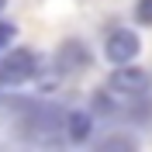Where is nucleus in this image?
Returning a JSON list of instances; mask_svg holds the SVG:
<instances>
[{"label": "nucleus", "mask_w": 152, "mask_h": 152, "mask_svg": "<svg viewBox=\"0 0 152 152\" xmlns=\"http://www.w3.org/2000/svg\"><path fill=\"white\" fill-rule=\"evenodd\" d=\"M149 86H152V76L135 62H118V69L107 76V90H114L121 97H142L149 94Z\"/></svg>", "instance_id": "nucleus-1"}, {"label": "nucleus", "mask_w": 152, "mask_h": 152, "mask_svg": "<svg viewBox=\"0 0 152 152\" xmlns=\"http://www.w3.org/2000/svg\"><path fill=\"white\" fill-rule=\"evenodd\" d=\"M38 76V56L31 48H10L0 59V80L4 83H28Z\"/></svg>", "instance_id": "nucleus-2"}, {"label": "nucleus", "mask_w": 152, "mask_h": 152, "mask_svg": "<svg viewBox=\"0 0 152 152\" xmlns=\"http://www.w3.org/2000/svg\"><path fill=\"white\" fill-rule=\"evenodd\" d=\"M138 48H142V42L132 28H114L104 42V56H107V62L118 66V62H132L138 56Z\"/></svg>", "instance_id": "nucleus-3"}, {"label": "nucleus", "mask_w": 152, "mask_h": 152, "mask_svg": "<svg viewBox=\"0 0 152 152\" xmlns=\"http://www.w3.org/2000/svg\"><path fill=\"white\" fill-rule=\"evenodd\" d=\"M56 62L62 73H80V69L90 66V52H86V45H80V42H62V48L56 52Z\"/></svg>", "instance_id": "nucleus-4"}, {"label": "nucleus", "mask_w": 152, "mask_h": 152, "mask_svg": "<svg viewBox=\"0 0 152 152\" xmlns=\"http://www.w3.org/2000/svg\"><path fill=\"white\" fill-rule=\"evenodd\" d=\"M66 124H69V142H73V145H83V142L94 138V118H90V114L73 111L66 118Z\"/></svg>", "instance_id": "nucleus-5"}, {"label": "nucleus", "mask_w": 152, "mask_h": 152, "mask_svg": "<svg viewBox=\"0 0 152 152\" xmlns=\"http://www.w3.org/2000/svg\"><path fill=\"white\" fill-rule=\"evenodd\" d=\"M135 21L152 28V0H135Z\"/></svg>", "instance_id": "nucleus-6"}, {"label": "nucleus", "mask_w": 152, "mask_h": 152, "mask_svg": "<svg viewBox=\"0 0 152 152\" xmlns=\"http://www.w3.org/2000/svg\"><path fill=\"white\" fill-rule=\"evenodd\" d=\"M100 149H135V138H121V135H111V138H100Z\"/></svg>", "instance_id": "nucleus-7"}, {"label": "nucleus", "mask_w": 152, "mask_h": 152, "mask_svg": "<svg viewBox=\"0 0 152 152\" xmlns=\"http://www.w3.org/2000/svg\"><path fill=\"white\" fill-rule=\"evenodd\" d=\"M94 107H97L100 114H114V111H118V104L107 100V90H97V94H94Z\"/></svg>", "instance_id": "nucleus-8"}, {"label": "nucleus", "mask_w": 152, "mask_h": 152, "mask_svg": "<svg viewBox=\"0 0 152 152\" xmlns=\"http://www.w3.org/2000/svg\"><path fill=\"white\" fill-rule=\"evenodd\" d=\"M14 35H18L14 24H10V21H0V48H7L10 42H14Z\"/></svg>", "instance_id": "nucleus-9"}, {"label": "nucleus", "mask_w": 152, "mask_h": 152, "mask_svg": "<svg viewBox=\"0 0 152 152\" xmlns=\"http://www.w3.org/2000/svg\"><path fill=\"white\" fill-rule=\"evenodd\" d=\"M4 7H7V0H0V10H4Z\"/></svg>", "instance_id": "nucleus-10"}]
</instances>
